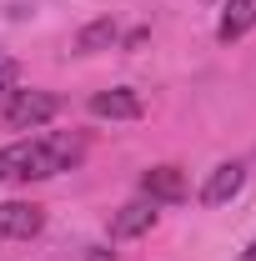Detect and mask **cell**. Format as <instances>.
I'll list each match as a JSON object with an SVG mask.
<instances>
[{
	"mask_svg": "<svg viewBox=\"0 0 256 261\" xmlns=\"http://www.w3.org/2000/svg\"><path fill=\"white\" fill-rule=\"evenodd\" d=\"M106 45H116V20H96V25H86V31L75 35V50L81 56H96Z\"/></svg>",
	"mask_w": 256,
	"mask_h": 261,
	"instance_id": "cell-9",
	"label": "cell"
},
{
	"mask_svg": "<svg viewBox=\"0 0 256 261\" xmlns=\"http://www.w3.org/2000/svg\"><path fill=\"white\" fill-rule=\"evenodd\" d=\"M91 116L100 121H136V116H146V100L126 91V86H116V91H96L91 96Z\"/></svg>",
	"mask_w": 256,
	"mask_h": 261,
	"instance_id": "cell-4",
	"label": "cell"
},
{
	"mask_svg": "<svg viewBox=\"0 0 256 261\" xmlns=\"http://www.w3.org/2000/svg\"><path fill=\"white\" fill-rule=\"evenodd\" d=\"M151 226H156V201H131V206H121V216L111 221V236L126 241V236H141Z\"/></svg>",
	"mask_w": 256,
	"mask_h": 261,
	"instance_id": "cell-8",
	"label": "cell"
},
{
	"mask_svg": "<svg viewBox=\"0 0 256 261\" xmlns=\"http://www.w3.org/2000/svg\"><path fill=\"white\" fill-rule=\"evenodd\" d=\"M256 25V0H226V10H221V20H216V40H241V35Z\"/></svg>",
	"mask_w": 256,
	"mask_h": 261,
	"instance_id": "cell-7",
	"label": "cell"
},
{
	"mask_svg": "<svg viewBox=\"0 0 256 261\" xmlns=\"http://www.w3.org/2000/svg\"><path fill=\"white\" fill-rule=\"evenodd\" d=\"M241 186H246V166L241 161H221L206 176V186H201V206H226Z\"/></svg>",
	"mask_w": 256,
	"mask_h": 261,
	"instance_id": "cell-5",
	"label": "cell"
},
{
	"mask_svg": "<svg viewBox=\"0 0 256 261\" xmlns=\"http://www.w3.org/2000/svg\"><path fill=\"white\" fill-rule=\"evenodd\" d=\"M236 261H256V241H251V246H246V251H241Z\"/></svg>",
	"mask_w": 256,
	"mask_h": 261,
	"instance_id": "cell-12",
	"label": "cell"
},
{
	"mask_svg": "<svg viewBox=\"0 0 256 261\" xmlns=\"http://www.w3.org/2000/svg\"><path fill=\"white\" fill-rule=\"evenodd\" d=\"M56 111H61V100L50 96V91H10L0 121H5L10 130H35V126H45Z\"/></svg>",
	"mask_w": 256,
	"mask_h": 261,
	"instance_id": "cell-2",
	"label": "cell"
},
{
	"mask_svg": "<svg viewBox=\"0 0 256 261\" xmlns=\"http://www.w3.org/2000/svg\"><path fill=\"white\" fill-rule=\"evenodd\" d=\"M15 75H20V65L10 61V56H0V96H5V91L15 86Z\"/></svg>",
	"mask_w": 256,
	"mask_h": 261,
	"instance_id": "cell-10",
	"label": "cell"
},
{
	"mask_svg": "<svg viewBox=\"0 0 256 261\" xmlns=\"http://www.w3.org/2000/svg\"><path fill=\"white\" fill-rule=\"evenodd\" d=\"M45 226V211L35 201H0V241H31Z\"/></svg>",
	"mask_w": 256,
	"mask_h": 261,
	"instance_id": "cell-3",
	"label": "cell"
},
{
	"mask_svg": "<svg viewBox=\"0 0 256 261\" xmlns=\"http://www.w3.org/2000/svg\"><path fill=\"white\" fill-rule=\"evenodd\" d=\"M86 156V141L70 136V130H50V136H31V141H15L0 151V176L10 181H50L70 166H81Z\"/></svg>",
	"mask_w": 256,
	"mask_h": 261,
	"instance_id": "cell-1",
	"label": "cell"
},
{
	"mask_svg": "<svg viewBox=\"0 0 256 261\" xmlns=\"http://www.w3.org/2000/svg\"><path fill=\"white\" fill-rule=\"evenodd\" d=\"M141 191L151 196V201H181V196H186V176H181L176 166H151V171L141 176Z\"/></svg>",
	"mask_w": 256,
	"mask_h": 261,
	"instance_id": "cell-6",
	"label": "cell"
},
{
	"mask_svg": "<svg viewBox=\"0 0 256 261\" xmlns=\"http://www.w3.org/2000/svg\"><path fill=\"white\" fill-rule=\"evenodd\" d=\"M86 261H116V251H106V246H91V256Z\"/></svg>",
	"mask_w": 256,
	"mask_h": 261,
	"instance_id": "cell-11",
	"label": "cell"
}]
</instances>
